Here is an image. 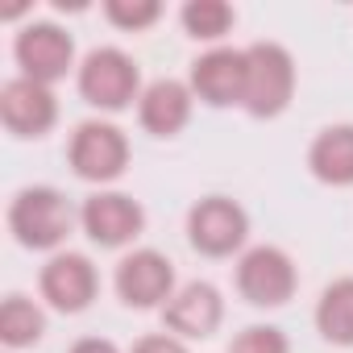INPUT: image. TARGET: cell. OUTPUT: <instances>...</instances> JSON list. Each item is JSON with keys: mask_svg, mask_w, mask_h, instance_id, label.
Here are the masks:
<instances>
[{"mask_svg": "<svg viewBox=\"0 0 353 353\" xmlns=\"http://www.w3.org/2000/svg\"><path fill=\"white\" fill-rule=\"evenodd\" d=\"M129 353H188V345L174 336V332H150V336H141Z\"/></svg>", "mask_w": 353, "mask_h": 353, "instance_id": "cell-21", "label": "cell"}, {"mask_svg": "<svg viewBox=\"0 0 353 353\" xmlns=\"http://www.w3.org/2000/svg\"><path fill=\"white\" fill-rule=\"evenodd\" d=\"M245 237H250V216L229 196H204L188 212V241L204 258H229L245 245Z\"/></svg>", "mask_w": 353, "mask_h": 353, "instance_id": "cell-6", "label": "cell"}, {"mask_svg": "<svg viewBox=\"0 0 353 353\" xmlns=\"http://www.w3.org/2000/svg\"><path fill=\"white\" fill-rule=\"evenodd\" d=\"M299 287V270L287 250L279 245H254L237 262V291L254 307H283Z\"/></svg>", "mask_w": 353, "mask_h": 353, "instance_id": "cell-5", "label": "cell"}, {"mask_svg": "<svg viewBox=\"0 0 353 353\" xmlns=\"http://www.w3.org/2000/svg\"><path fill=\"white\" fill-rule=\"evenodd\" d=\"M166 332H174L179 341H208L221 320H225V299L212 283H188L170 295V303L162 307Z\"/></svg>", "mask_w": 353, "mask_h": 353, "instance_id": "cell-13", "label": "cell"}, {"mask_svg": "<svg viewBox=\"0 0 353 353\" xmlns=\"http://www.w3.org/2000/svg\"><path fill=\"white\" fill-rule=\"evenodd\" d=\"M13 54H17V67L26 79L50 88V83L67 79V71L75 67V38L67 30H59L54 21H34L17 34Z\"/></svg>", "mask_w": 353, "mask_h": 353, "instance_id": "cell-8", "label": "cell"}, {"mask_svg": "<svg viewBox=\"0 0 353 353\" xmlns=\"http://www.w3.org/2000/svg\"><path fill=\"white\" fill-rule=\"evenodd\" d=\"M141 92L145 88L137 63L117 46H100L79 63V96L100 112H121L133 100H141Z\"/></svg>", "mask_w": 353, "mask_h": 353, "instance_id": "cell-3", "label": "cell"}, {"mask_svg": "<svg viewBox=\"0 0 353 353\" xmlns=\"http://www.w3.org/2000/svg\"><path fill=\"white\" fill-rule=\"evenodd\" d=\"M79 225H83V233H88L92 245H100V250H125V245H133L141 237L145 208L133 196H125V192H96V196L83 200Z\"/></svg>", "mask_w": 353, "mask_h": 353, "instance_id": "cell-7", "label": "cell"}, {"mask_svg": "<svg viewBox=\"0 0 353 353\" xmlns=\"http://www.w3.org/2000/svg\"><path fill=\"white\" fill-rule=\"evenodd\" d=\"M179 17H183V30L196 42H221L237 26V13H233V5H225V0H188Z\"/></svg>", "mask_w": 353, "mask_h": 353, "instance_id": "cell-18", "label": "cell"}, {"mask_svg": "<svg viewBox=\"0 0 353 353\" xmlns=\"http://www.w3.org/2000/svg\"><path fill=\"white\" fill-rule=\"evenodd\" d=\"M71 353H121L108 336H83V341H75L71 345Z\"/></svg>", "mask_w": 353, "mask_h": 353, "instance_id": "cell-22", "label": "cell"}, {"mask_svg": "<svg viewBox=\"0 0 353 353\" xmlns=\"http://www.w3.org/2000/svg\"><path fill=\"white\" fill-rule=\"evenodd\" d=\"M0 121L13 137H46L59 121V100L46 83L17 75L0 88Z\"/></svg>", "mask_w": 353, "mask_h": 353, "instance_id": "cell-11", "label": "cell"}, {"mask_svg": "<svg viewBox=\"0 0 353 353\" xmlns=\"http://www.w3.org/2000/svg\"><path fill=\"white\" fill-rule=\"evenodd\" d=\"M295 96V59L279 42H254L245 46V112L258 121H270L287 112Z\"/></svg>", "mask_w": 353, "mask_h": 353, "instance_id": "cell-2", "label": "cell"}, {"mask_svg": "<svg viewBox=\"0 0 353 353\" xmlns=\"http://www.w3.org/2000/svg\"><path fill=\"white\" fill-rule=\"evenodd\" d=\"M307 170L328 188H353V125H328L307 145Z\"/></svg>", "mask_w": 353, "mask_h": 353, "instance_id": "cell-15", "label": "cell"}, {"mask_svg": "<svg viewBox=\"0 0 353 353\" xmlns=\"http://www.w3.org/2000/svg\"><path fill=\"white\" fill-rule=\"evenodd\" d=\"M112 283H117V295H121L125 307H137V312L166 307L170 295H174V266L158 250H133V254L121 258Z\"/></svg>", "mask_w": 353, "mask_h": 353, "instance_id": "cell-9", "label": "cell"}, {"mask_svg": "<svg viewBox=\"0 0 353 353\" xmlns=\"http://www.w3.org/2000/svg\"><path fill=\"white\" fill-rule=\"evenodd\" d=\"M188 83H192L196 100H204L212 108L245 104V50L216 46V50L200 54L192 63V79Z\"/></svg>", "mask_w": 353, "mask_h": 353, "instance_id": "cell-12", "label": "cell"}, {"mask_svg": "<svg viewBox=\"0 0 353 353\" xmlns=\"http://www.w3.org/2000/svg\"><path fill=\"white\" fill-rule=\"evenodd\" d=\"M38 287H42V299L54 307V312H63V316H75V312H88L92 307V299H96V291H100V274H96V266H92V258L88 254H50V262L42 266V279H38Z\"/></svg>", "mask_w": 353, "mask_h": 353, "instance_id": "cell-10", "label": "cell"}, {"mask_svg": "<svg viewBox=\"0 0 353 353\" xmlns=\"http://www.w3.org/2000/svg\"><path fill=\"white\" fill-rule=\"evenodd\" d=\"M196 92L183 79H154L137 100V121L154 137H179L192 121Z\"/></svg>", "mask_w": 353, "mask_h": 353, "instance_id": "cell-14", "label": "cell"}, {"mask_svg": "<svg viewBox=\"0 0 353 353\" xmlns=\"http://www.w3.org/2000/svg\"><path fill=\"white\" fill-rule=\"evenodd\" d=\"M316 328L328 345L353 349V274L324 287V295L316 303Z\"/></svg>", "mask_w": 353, "mask_h": 353, "instance_id": "cell-16", "label": "cell"}, {"mask_svg": "<svg viewBox=\"0 0 353 353\" xmlns=\"http://www.w3.org/2000/svg\"><path fill=\"white\" fill-rule=\"evenodd\" d=\"M104 17L117 26V30H150L158 17H162V5L158 0H104Z\"/></svg>", "mask_w": 353, "mask_h": 353, "instance_id": "cell-19", "label": "cell"}, {"mask_svg": "<svg viewBox=\"0 0 353 353\" xmlns=\"http://www.w3.org/2000/svg\"><path fill=\"white\" fill-rule=\"evenodd\" d=\"M46 332V316L34 299L26 295H9L5 303H0V341H5L9 349H30L38 345Z\"/></svg>", "mask_w": 353, "mask_h": 353, "instance_id": "cell-17", "label": "cell"}, {"mask_svg": "<svg viewBox=\"0 0 353 353\" xmlns=\"http://www.w3.org/2000/svg\"><path fill=\"white\" fill-rule=\"evenodd\" d=\"M67 158L83 183H112L129 166V137L112 121H83L71 133Z\"/></svg>", "mask_w": 353, "mask_h": 353, "instance_id": "cell-4", "label": "cell"}, {"mask_svg": "<svg viewBox=\"0 0 353 353\" xmlns=\"http://www.w3.org/2000/svg\"><path fill=\"white\" fill-rule=\"evenodd\" d=\"M75 229V208L59 188H21L9 204V233L26 250H59Z\"/></svg>", "mask_w": 353, "mask_h": 353, "instance_id": "cell-1", "label": "cell"}, {"mask_svg": "<svg viewBox=\"0 0 353 353\" xmlns=\"http://www.w3.org/2000/svg\"><path fill=\"white\" fill-rule=\"evenodd\" d=\"M229 353H291V341L274 324H250L229 341Z\"/></svg>", "mask_w": 353, "mask_h": 353, "instance_id": "cell-20", "label": "cell"}]
</instances>
